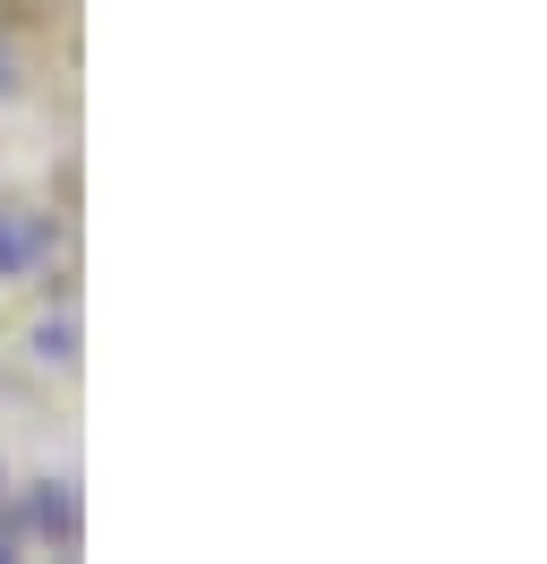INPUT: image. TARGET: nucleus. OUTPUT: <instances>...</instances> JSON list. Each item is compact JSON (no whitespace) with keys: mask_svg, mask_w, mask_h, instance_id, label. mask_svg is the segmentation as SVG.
<instances>
[{"mask_svg":"<svg viewBox=\"0 0 547 564\" xmlns=\"http://www.w3.org/2000/svg\"><path fill=\"white\" fill-rule=\"evenodd\" d=\"M52 257V223L26 206H0V274H34Z\"/></svg>","mask_w":547,"mask_h":564,"instance_id":"1","label":"nucleus"}]
</instances>
